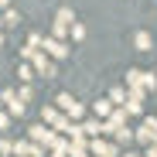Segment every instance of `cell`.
<instances>
[{
  "instance_id": "cell-1",
  "label": "cell",
  "mask_w": 157,
  "mask_h": 157,
  "mask_svg": "<svg viewBox=\"0 0 157 157\" xmlns=\"http://www.w3.org/2000/svg\"><path fill=\"white\" fill-rule=\"evenodd\" d=\"M55 21H58V24H55V34H65V31H68V24H75V17H72V10H68V7H62Z\"/></svg>"
},
{
  "instance_id": "cell-2",
  "label": "cell",
  "mask_w": 157,
  "mask_h": 157,
  "mask_svg": "<svg viewBox=\"0 0 157 157\" xmlns=\"http://www.w3.org/2000/svg\"><path fill=\"white\" fill-rule=\"evenodd\" d=\"M44 48H48V51H51L55 58H65V55H68V48H65L58 38H48V41H44Z\"/></svg>"
},
{
  "instance_id": "cell-3",
  "label": "cell",
  "mask_w": 157,
  "mask_h": 157,
  "mask_svg": "<svg viewBox=\"0 0 157 157\" xmlns=\"http://www.w3.org/2000/svg\"><path fill=\"white\" fill-rule=\"evenodd\" d=\"M31 140H38V144H55V133L44 130V126H34V130H31Z\"/></svg>"
},
{
  "instance_id": "cell-4",
  "label": "cell",
  "mask_w": 157,
  "mask_h": 157,
  "mask_svg": "<svg viewBox=\"0 0 157 157\" xmlns=\"http://www.w3.org/2000/svg\"><path fill=\"white\" fill-rule=\"evenodd\" d=\"M34 68H38L41 75H55V65H51L44 55H34Z\"/></svg>"
},
{
  "instance_id": "cell-5",
  "label": "cell",
  "mask_w": 157,
  "mask_h": 157,
  "mask_svg": "<svg viewBox=\"0 0 157 157\" xmlns=\"http://www.w3.org/2000/svg\"><path fill=\"white\" fill-rule=\"evenodd\" d=\"M133 44H137V51H150V44H154V38H150V34H147V31H140V34H137V41H133Z\"/></svg>"
},
{
  "instance_id": "cell-6",
  "label": "cell",
  "mask_w": 157,
  "mask_h": 157,
  "mask_svg": "<svg viewBox=\"0 0 157 157\" xmlns=\"http://www.w3.org/2000/svg\"><path fill=\"white\" fill-rule=\"evenodd\" d=\"M92 150H96V154H102V157H116V147H109V144H99V140L92 144Z\"/></svg>"
},
{
  "instance_id": "cell-7",
  "label": "cell",
  "mask_w": 157,
  "mask_h": 157,
  "mask_svg": "<svg viewBox=\"0 0 157 157\" xmlns=\"http://www.w3.org/2000/svg\"><path fill=\"white\" fill-rule=\"evenodd\" d=\"M17 75L24 78V82H31V78H34V68H31V65H21V68H17Z\"/></svg>"
},
{
  "instance_id": "cell-8",
  "label": "cell",
  "mask_w": 157,
  "mask_h": 157,
  "mask_svg": "<svg viewBox=\"0 0 157 157\" xmlns=\"http://www.w3.org/2000/svg\"><path fill=\"white\" fill-rule=\"evenodd\" d=\"M92 109H96V116H106V113H109V102H106V99H99Z\"/></svg>"
},
{
  "instance_id": "cell-9",
  "label": "cell",
  "mask_w": 157,
  "mask_h": 157,
  "mask_svg": "<svg viewBox=\"0 0 157 157\" xmlns=\"http://www.w3.org/2000/svg\"><path fill=\"white\" fill-rule=\"evenodd\" d=\"M10 116H24V102H21V99L10 102Z\"/></svg>"
},
{
  "instance_id": "cell-10",
  "label": "cell",
  "mask_w": 157,
  "mask_h": 157,
  "mask_svg": "<svg viewBox=\"0 0 157 157\" xmlns=\"http://www.w3.org/2000/svg\"><path fill=\"white\" fill-rule=\"evenodd\" d=\"M17 21H21V17H17V10H7V14H4V24H7V28H14Z\"/></svg>"
},
{
  "instance_id": "cell-11",
  "label": "cell",
  "mask_w": 157,
  "mask_h": 157,
  "mask_svg": "<svg viewBox=\"0 0 157 157\" xmlns=\"http://www.w3.org/2000/svg\"><path fill=\"white\" fill-rule=\"evenodd\" d=\"M72 38H75V41L86 38V28H82V24H72Z\"/></svg>"
},
{
  "instance_id": "cell-12",
  "label": "cell",
  "mask_w": 157,
  "mask_h": 157,
  "mask_svg": "<svg viewBox=\"0 0 157 157\" xmlns=\"http://www.w3.org/2000/svg\"><path fill=\"white\" fill-rule=\"evenodd\" d=\"M78 130H86V133H102V126H99V123H86V126H78Z\"/></svg>"
},
{
  "instance_id": "cell-13",
  "label": "cell",
  "mask_w": 157,
  "mask_h": 157,
  "mask_svg": "<svg viewBox=\"0 0 157 157\" xmlns=\"http://www.w3.org/2000/svg\"><path fill=\"white\" fill-rule=\"evenodd\" d=\"M147 157H157V147H150V154H147Z\"/></svg>"
},
{
  "instance_id": "cell-14",
  "label": "cell",
  "mask_w": 157,
  "mask_h": 157,
  "mask_svg": "<svg viewBox=\"0 0 157 157\" xmlns=\"http://www.w3.org/2000/svg\"><path fill=\"white\" fill-rule=\"evenodd\" d=\"M0 7H7V0H0Z\"/></svg>"
},
{
  "instance_id": "cell-15",
  "label": "cell",
  "mask_w": 157,
  "mask_h": 157,
  "mask_svg": "<svg viewBox=\"0 0 157 157\" xmlns=\"http://www.w3.org/2000/svg\"><path fill=\"white\" fill-rule=\"evenodd\" d=\"M0 44H4V38H0Z\"/></svg>"
},
{
  "instance_id": "cell-16",
  "label": "cell",
  "mask_w": 157,
  "mask_h": 157,
  "mask_svg": "<svg viewBox=\"0 0 157 157\" xmlns=\"http://www.w3.org/2000/svg\"><path fill=\"white\" fill-rule=\"evenodd\" d=\"M0 24H4V17H0Z\"/></svg>"
}]
</instances>
